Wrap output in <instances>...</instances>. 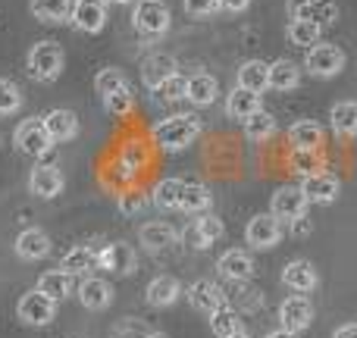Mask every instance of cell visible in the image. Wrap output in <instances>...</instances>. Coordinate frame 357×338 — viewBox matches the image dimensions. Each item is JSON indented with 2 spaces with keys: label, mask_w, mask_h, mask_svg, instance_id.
I'll return each instance as SVG.
<instances>
[{
  "label": "cell",
  "mask_w": 357,
  "mask_h": 338,
  "mask_svg": "<svg viewBox=\"0 0 357 338\" xmlns=\"http://www.w3.org/2000/svg\"><path fill=\"white\" fill-rule=\"evenodd\" d=\"M197 135H201V119L191 116V113L167 116L163 123H157L154 129H151V141L160 151H169V154L191 148V144L197 141Z\"/></svg>",
  "instance_id": "1"
},
{
  "label": "cell",
  "mask_w": 357,
  "mask_h": 338,
  "mask_svg": "<svg viewBox=\"0 0 357 338\" xmlns=\"http://www.w3.org/2000/svg\"><path fill=\"white\" fill-rule=\"evenodd\" d=\"M63 63H66V54L56 41H38L35 47L25 56V66H29V75L35 82H54L60 79Z\"/></svg>",
  "instance_id": "2"
},
{
  "label": "cell",
  "mask_w": 357,
  "mask_h": 338,
  "mask_svg": "<svg viewBox=\"0 0 357 338\" xmlns=\"http://www.w3.org/2000/svg\"><path fill=\"white\" fill-rule=\"evenodd\" d=\"M169 6L163 0H135V10H132V25H135L142 35H163L169 29Z\"/></svg>",
  "instance_id": "3"
},
{
  "label": "cell",
  "mask_w": 357,
  "mask_h": 338,
  "mask_svg": "<svg viewBox=\"0 0 357 338\" xmlns=\"http://www.w3.org/2000/svg\"><path fill=\"white\" fill-rule=\"evenodd\" d=\"M304 69L317 79H333L345 69V54H342L335 44H314L304 54Z\"/></svg>",
  "instance_id": "4"
},
{
  "label": "cell",
  "mask_w": 357,
  "mask_h": 338,
  "mask_svg": "<svg viewBox=\"0 0 357 338\" xmlns=\"http://www.w3.org/2000/svg\"><path fill=\"white\" fill-rule=\"evenodd\" d=\"M16 314H19V320H22L25 326H47V323H54V316H56V301L54 298H47L44 291L31 289V291H25V295L19 298Z\"/></svg>",
  "instance_id": "5"
},
{
  "label": "cell",
  "mask_w": 357,
  "mask_h": 338,
  "mask_svg": "<svg viewBox=\"0 0 357 338\" xmlns=\"http://www.w3.org/2000/svg\"><path fill=\"white\" fill-rule=\"evenodd\" d=\"M307 197H304L301 185H282V188H276V194H273L270 201V213L276 216L279 222H298L304 220V213H307Z\"/></svg>",
  "instance_id": "6"
},
{
  "label": "cell",
  "mask_w": 357,
  "mask_h": 338,
  "mask_svg": "<svg viewBox=\"0 0 357 338\" xmlns=\"http://www.w3.org/2000/svg\"><path fill=\"white\" fill-rule=\"evenodd\" d=\"M245 238L254 251H270V247H276L279 238H282V222H279L273 213H257L251 222H248Z\"/></svg>",
  "instance_id": "7"
},
{
  "label": "cell",
  "mask_w": 357,
  "mask_h": 338,
  "mask_svg": "<svg viewBox=\"0 0 357 338\" xmlns=\"http://www.w3.org/2000/svg\"><path fill=\"white\" fill-rule=\"evenodd\" d=\"M16 148L22 151L25 157H41V154H47V151L54 148V141H50V135H47V125H44V119H25V123H19V129H16Z\"/></svg>",
  "instance_id": "8"
},
{
  "label": "cell",
  "mask_w": 357,
  "mask_h": 338,
  "mask_svg": "<svg viewBox=\"0 0 357 338\" xmlns=\"http://www.w3.org/2000/svg\"><path fill=\"white\" fill-rule=\"evenodd\" d=\"M289 16L291 19H307L317 25H333L339 19V3L335 0H289Z\"/></svg>",
  "instance_id": "9"
},
{
  "label": "cell",
  "mask_w": 357,
  "mask_h": 338,
  "mask_svg": "<svg viewBox=\"0 0 357 338\" xmlns=\"http://www.w3.org/2000/svg\"><path fill=\"white\" fill-rule=\"evenodd\" d=\"M310 320H314V304L304 295H291L279 304V323L289 332H304L310 326Z\"/></svg>",
  "instance_id": "10"
},
{
  "label": "cell",
  "mask_w": 357,
  "mask_h": 338,
  "mask_svg": "<svg viewBox=\"0 0 357 338\" xmlns=\"http://www.w3.org/2000/svg\"><path fill=\"white\" fill-rule=\"evenodd\" d=\"M339 188L342 185L333 172H310L301 182V191L310 203H333L335 197H339Z\"/></svg>",
  "instance_id": "11"
},
{
  "label": "cell",
  "mask_w": 357,
  "mask_h": 338,
  "mask_svg": "<svg viewBox=\"0 0 357 338\" xmlns=\"http://www.w3.org/2000/svg\"><path fill=\"white\" fill-rule=\"evenodd\" d=\"M73 25L79 31L98 35V31L107 25V3H104V0H75Z\"/></svg>",
  "instance_id": "12"
},
{
  "label": "cell",
  "mask_w": 357,
  "mask_h": 338,
  "mask_svg": "<svg viewBox=\"0 0 357 338\" xmlns=\"http://www.w3.org/2000/svg\"><path fill=\"white\" fill-rule=\"evenodd\" d=\"M44 125H47V135L54 144H66L79 135V116H75L73 110H63V107L50 110L47 116H44Z\"/></svg>",
  "instance_id": "13"
},
{
  "label": "cell",
  "mask_w": 357,
  "mask_h": 338,
  "mask_svg": "<svg viewBox=\"0 0 357 338\" xmlns=\"http://www.w3.org/2000/svg\"><path fill=\"white\" fill-rule=\"evenodd\" d=\"M75 295H79L82 307L88 310H104L107 304L113 301V289L107 279H98V276H85L79 282V289H75Z\"/></svg>",
  "instance_id": "14"
},
{
  "label": "cell",
  "mask_w": 357,
  "mask_h": 338,
  "mask_svg": "<svg viewBox=\"0 0 357 338\" xmlns=\"http://www.w3.org/2000/svg\"><path fill=\"white\" fill-rule=\"evenodd\" d=\"M282 282L289 285L291 291H298V295H307V291L317 289L320 276H317L310 260H291V263H285V270H282Z\"/></svg>",
  "instance_id": "15"
},
{
  "label": "cell",
  "mask_w": 357,
  "mask_h": 338,
  "mask_svg": "<svg viewBox=\"0 0 357 338\" xmlns=\"http://www.w3.org/2000/svg\"><path fill=\"white\" fill-rule=\"evenodd\" d=\"M98 260H100V270H110L116 276H129L135 270V251L129 245H123V241L107 245L104 251H98Z\"/></svg>",
  "instance_id": "16"
},
{
  "label": "cell",
  "mask_w": 357,
  "mask_h": 338,
  "mask_svg": "<svg viewBox=\"0 0 357 338\" xmlns=\"http://www.w3.org/2000/svg\"><path fill=\"white\" fill-rule=\"evenodd\" d=\"M188 301L195 310H201V314L210 316L222 307V289L216 282H210V279H197V282L188 289Z\"/></svg>",
  "instance_id": "17"
},
{
  "label": "cell",
  "mask_w": 357,
  "mask_h": 338,
  "mask_svg": "<svg viewBox=\"0 0 357 338\" xmlns=\"http://www.w3.org/2000/svg\"><path fill=\"white\" fill-rule=\"evenodd\" d=\"M29 191L35 197L50 201V197H56L63 191V172L56 167H35L29 176Z\"/></svg>",
  "instance_id": "18"
},
{
  "label": "cell",
  "mask_w": 357,
  "mask_h": 338,
  "mask_svg": "<svg viewBox=\"0 0 357 338\" xmlns=\"http://www.w3.org/2000/svg\"><path fill=\"white\" fill-rule=\"evenodd\" d=\"M173 75H176V60L173 56H167V54L148 56L144 66H142V82L151 88V91H160V85L167 79H173Z\"/></svg>",
  "instance_id": "19"
},
{
  "label": "cell",
  "mask_w": 357,
  "mask_h": 338,
  "mask_svg": "<svg viewBox=\"0 0 357 338\" xmlns=\"http://www.w3.org/2000/svg\"><path fill=\"white\" fill-rule=\"evenodd\" d=\"M220 272L226 279H232V282H245V279H251V272H254L251 254H245L241 247H232V251H226L220 257Z\"/></svg>",
  "instance_id": "20"
},
{
  "label": "cell",
  "mask_w": 357,
  "mask_h": 338,
  "mask_svg": "<svg viewBox=\"0 0 357 338\" xmlns=\"http://www.w3.org/2000/svg\"><path fill=\"white\" fill-rule=\"evenodd\" d=\"M238 88H248L254 94H264L270 88V63L264 60H248L238 69Z\"/></svg>",
  "instance_id": "21"
},
{
  "label": "cell",
  "mask_w": 357,
  "mask_h": 338,
  "mask_svg": "<svg viewBox=\"0 0 357 338\" xmlns=\"http://www.w3.org/2000/svg\"><path fill=\"white\" fill-rule=\"evenodd\" d=\"M144 163H148V151H144L142 141H126L123 148H119L116 169L123 178H135L138 172L144 169Z\"/></svg>",
  "instance_id": "22"
},
{
  "label": "cell",
  "mask_w": 357,
  "mask_h": 338,
  "mask_svg": "<svg viewBox=\"0 0 357 338\" xmlns=\"http://www.w3.org/2000/svg\"><path fill=\"white\" fill-rule=\"evenodd\" d=\"M144 295H148L151 307H173L178 301V295H182V285H178L173 276H157V279H151Z\"/></svg>",
  "instance_id": "23"
},
{
  "label": "cell",
  "mask_w": 357,
  "mask_h": 338,
  "mask_svg": "<svg viewBox=\"0 0 357 338\" xmlns=\"http://www.w3.org/2000/svg\"><path fill=\"white\" fill-rule=\"evenodd\" d=\"M16 254L22 260H41V257H47V254H50L47 232H41V229H25V232L16 238Z\"/></svg>",
  "instance_id": "24"
},
{
  "label": "cell",
  "mask_w": 357,
  "mask_h": 338,
  "mask_svg": "<svg viewBox=\"0 0 357 338\" xmlns=\"http://www.w3.org/2000/svg\"><path fill=\"white\" fill-rule=\"evenodd\" d=\"M138 241H142V247H148V251H163V247L176 245V229L169 226V222H144V226L138 229Z\"/></svg>",
  "instance_id": "25"
},
{
  "label": "cell",
  "mask_w": 357,
  "mask_h": 338,
  "mask_svg": "<svg viewBox=\"0 0 357 338\" xmlns=\"http://www.w3.org/2000/svg\"><path fill=\"white\" fill-rule=\"evenodd\" d=\"M329 125L339 138H354L357 135V100H342L329 110Z\"/></svg>",
  "instance_id": "26"
},
{
  "label": "cell",
  "mask_w": 357,
  "mask_h": 338,
  "mask_svg": "<svg viewBox=\"0 0 357 338\" xmlns=\"http://www.w3.org/2000/svg\"><path fill=\"white\" fill-rule=\"evenodd\" d=\"M100 260H98V251H91V247H73V251L63 257L60 270L69 272V276H91V270H98Z\"/></svg>",
  "instance_id": "27"
},
{
  "label": "cell",
  "mask_w": 357,
  "mask_h": 338,
  "mask_svg": "<svg viewBox=\"0 0 357 338\" xmlns=\"http://www.w3.org/2000/svg\"><path fill=\"white\" fill-rule=\"evenodd\" d=\"M257 110H260V94L248 91V88H235V91L229 94V100H226V113H229V119H238V123L251 119Z\"/></svg>",
  "instance_id": "28"
},
{
  "label": "cell",
  "mask_w": 357,
  "mask_h": 338,
  "mask_svg": "<svg viewBox=\"0 0 357 338\" xmlns=\"http://www.w3.org/2000/svg\"><path fill=\"white\" fill-rule=\"evenodd\" d=\"M289 144L295 151H320L323 148V129L317 123H310V119L295 123L289 129Z\"/></svg>",
  "instance_id": "29"
},
{
  "label": "cell",
  "mask_w": 357,
  "mask_h": 338,
  "mask_svg": "<svg viewBox=\"0 0 357 338\" xmlns=\"http://www.w3.org/2000/svg\"><path fill=\"white\" fill-rule=\"evenodd\" d=\"M75 0H31V16L41 22H66L73 19Z\"/></svg>",
  "instance_id": "30"
},
{
  "label": "cell",
  "mask_w": 357,
  "mask_h": 338,
  "mask_svg": "<svg viewBox=\"0 0 357 338\" xmlns=\"http://www.w3.org/2000/svg\"><path fill=\"white\" fill-rule=\"evenodd\" d=\"M35 289L44 291L47 298H54V301H66V298L73 295V276L63 272V270H50V272H44V276L38 279Z\"/></svg>",
  "instance_id": "31"
},
{
  "label": "cell",
  "mask_w": 357,
  "mask_h": 338,
  "mask_svg": "<svg viewBox=\"0 0 357 338\" xmlns=\"http://www.w3.org/2000/svg\"><path fill=\"white\" fill-rule=\"evenodd\" d=\"M301 82V69L291 60H276L270 63V88L273 91H291Z\"/></svg>",
  "instance_id": "32"
},
{
  "label": "cell",
  "mask_w": 357,
  "mask_h": 338,
  "mask_svg": "<svg viewBox=\"0 0 357 338\" xmlns=\"http://www.w3.org/2000/svg\"><path fill=\"white\" fill-rule=\"evenodd\" d=\"M195 107H210L216 100V79L207 72H197L188 79V98Z\"/></svg>",
  "instance_id": "33"
},
{
  "label": "cell",
  "mask_w": 357,
  "mask_h": 338,
  "mask_svg": "<svg viewBox=\"0 0 357 338\" xmlns=\"http://www.w3.org/2000/svg\"><path fill=\"white\" fill-rule=\"evenodd\" d=\"M182 191H185L182 178H163L154 188V203L160 210H178L182 207Z\"/></svg>",
  "instance_id": "34"
},
{
  "label": "cell",
  "mask_w": 357,
  "mask_h": 338,
  "mask_svg": "<svg viewBox=\"0 0 357 338\" xmlns=\"http://www.w3.org/2000/svg\"><path fill=\"white\" fill-rule=\"evenodd\" d=\"M210 207V191L207 185L201 182H185V191H182V207L185 213H207Z\"/></svg>",
  "instance_id": "35"
},
{
  "label": "cell",
  "mask_w": 357,
  "mask_h": 338,
  "mask_svg": "<svg viewBox=\"0 0 357 338\" xmlns=\"http://www.w3.org/2000/svg\"><path fill=\"white\" fill-rule=\"evenodd\" d=\"M320 35H323V25L307 22V19H291V25H289V38L298 47H314V44H320Z\"/></svg>",
  "instance_id": "36"
},
{
  "label": "cell",
  "mask_w": 357,
  "mask_h": 338,
  "mask_svg": "<svg viewBox=\"0 0 357 338\" xmlns=\"http://www.w3.org/2000/svg\"><path fill=\"white\" fill-rule=\"evenodd\" d=\"M273 132H276V119H273V113L257 110L251 119H245V135L251 138V141H266Z\"/></svg>",
  "instance_id": "37"
},
{
  "label": "cell",
  "mask_w": 357,
  "mask_h": 338,
  "mask_svg": "<svg viewBox=\"0 0 357 338\" xmlns=\"http://www.w3.org/2000/svg\"><path fill=\"white\" fill-rule=\"evenodd\" d=\"M210 332H213L216 338H229V335L241 332V329H238V314H235L232 307H226V304H222L216 314H210Z\"/></svg>",
  "instance_id": "38"
},
{
  "label": "cell",
  "mask_w": 357,
  "mask_h": 338,
  "mask_svg": "<svg viewBox=\"0 0 357 338\" xmlns=\"http://www.w3.org/2000/svg\"><path fill=\"white\" fill-rule=\"evenodd\" d=\"M123 85H129V82H126L123 69H116V66L100 69V72L94 75V91H98L100 98H110V94H113V91H119Z\"/></svg>",
  "instance_id": "39"
},
{
  "label": "cell",
  "mask_w": 357,
  "mask_h": 338,
  "mask_svg": "<svg viewBox=\"0 0 357 338\" xmlns=\"http://www.w3.org/2000/svg\"><path fill=\"white\" fill-rule=\"evenodd\" d=\"M104 107L113 116H126V113H132V107H135V94H132L129 85H123L119 91H113L110 98H104Z\"/></svg>",
  "instance_id": "40"
},
{
  "label": "cell",
  "mask_w": 357,
  "mask_h": 338,
  "mask_svg": "<svg viewBox=\"0 0 357 338\" xmlns=\"http://www.w3.org/2000/svg\"><path fill=\"white\" fill-rule=\"evenodd\" d=\"M19 107H22V91H19L10 79H0V113L10 116V113H16Z\"/></svg>",
  "instance_id": "41"
},
{
  "label": "cell",
  "mask_w": 357,
  "mask_h": 338,
  "mask_svg": "<svg viewBox=\"0 0 357 338\" xmlns=\"http://www.w3.org/2000/svg\"><path fill=\"white\" fill-rule=\"evenodd\" d=\"M157 94H160L163 100H185V98H188V79L176 72L173 79H167V82H163V85H160V91H157Z\"/></svg>",
  "instance_id": "42"
},
{
  "label": "cell",
  "mask_w": 357,
  "mask_h": 338,
  "mask_svg": "<svg viewBox=\"0 0 357 338\" xmlns=\"http://www.w3.org/2000/svg\"><path fill=\"white\" fill-rule=\"evenodd\" d=\"M195 222H197V229H201L207 245H213V241L222 238V220L216 213H201V220H195Z\"/></svg>",
  "instance_id": "43"
},
{
  "label": "cell",
  "mask_w": 357,
  "mask_h": 338,
  "mask_svg": "<svg viewBox=\"0 0 357 338\" xmlns=\"http://www.w3.org/2000/svg\"><path fill=\"white\" fill-rule=\"evenodd\" d=\"M220 10V0H185V13L195 19H207Z\"/></svg>",
  "instance_id": "44"
},
{
  "label": "cell",
  "mask_w": 357,
  "mask_h": 338,
  "mask_svg": "<svg viewBox=\"0 0 357 338\" xmlns=\"http://www.w3.org/2000/svg\"><path fill=\"white\" fill-rule=\"evenodd\" d=\"M291 163H295L298 172H304V176H310V172H320V169H317V151H295Z\"/></svg>",
  "instance_id": "45"
},
{
  "label": "cell",
  "mask_w": 357,
  "mask_h": 338,
  "mask_svg": "<svg viewBox=\"0 0 357 338\" xmlns=\"http://www.w3.org/2000/svg\"><path fill=\"white\" fill-rule=\"evenodd\" d=\"M144 203H148V197L138 194V191L119 194V210H123V213H138V210H144Z\"/></svg>",
  "instance_id": "46"
},
{
  "label": "cell",
  "mask_w": 357,
  "mask_h": 338,
  "mask_svg": "<svg viewBox=\"0 0 357 338\" xmlns=\"http://www.w3.org/2000/svg\"><path fill=\"white\" fill-rule=\"evenodd\" d=\"M182 241H185L188 247H195V251H204V247H210L207 241H204V235H201V229H197V222H188V226H185Z\"/></svg>",
  "instance_id": "47"
},
{
  "label": "cell",
  "mask_w": 357,
  "mask_h": 338,
  "mask_svg": "<svg viewBox=\"0 0 357 338\" xmlns=\"http://www.w3.org/2000/svg\"><path fill=\"white\" fill-rule=\"evenodd\" d=\"M251 6V0H220V10H229V13H245Z\"/></svg>",
  "instance_id": "48"
},
{
  "label": "cell",
  "mask_w": 357,
  "mask_h": 338,
  "mask_svg": "<svg viewBox=\"0 0 357 338\" xmlns=\"http://www.w3.org/2000/svg\"><path fill=\"white\" fill-rule=\"evenodd\" d=\"M333 338H357V323H348V326L335 329Z\"/></svg>",
  "instance_id": "49"
},
{
  "label": "cell",
  "mask_w": 357,
  "mask_h": 338,
  "mask_svg": "<svg viewBox=\"0 0 357 338\" xmlns=\"http://www.w3.org/2000/svg\"><path fill=\"white\" fill-rule=\"evenodd\" d=\"M266 338H298V332H289V329H276V332H270Z\"/></svg>",
  "instance_id": "50"
},
{
  "label": "cell",
  "mask_w": 357,
  "mask_h": 338,
  "mask_svg": "<svg viewBox=\"0 0 357 338\" xmlns=\"http://www.w3.org/2000/svg\"><path fill=\"white\" fill-rule=\"evenodd\" d=\"M107 6H126V3H135V0H104Z\"/></svg>",
  "instance_id": "51"
},
{
  "label": "cell",
  "mask_w": 357,
  "mask_h": 338,
  "mask_svg": "<svg viewBox=\"0 0 357 338\" xmlns=\"http://www.w3.org/2000/svg\"><path fill=\"white\" fill-rule=\"evenodd\" d=\"M229 338H251L248 332H235V335H229Z\"/></svg>",
  "instance_id": "52"
},
{
  "label": "cell",
  "mask_w": 357,
  "mask_h": 338,
  "mask_svg": "<svg viewBox=\"0 0 357 338\" xmlns=\"http://www.w3.org/2000/svg\"><path fill=\"white\" fill-rule=\"evenodd\" d=\"M148 338H169V335H163V332H151Z\"/></svg>",
  "instance_id": "53"
}]
</instances>
